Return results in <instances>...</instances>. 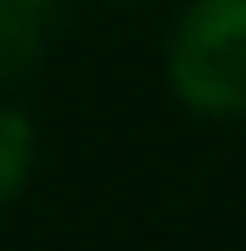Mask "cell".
<instances>
[{"instance_id": "cell-4", "label": "cell", "mask_w": 246, "mask_h": 251, "mask_svg": "<svg viewBox=\"0 0 246 251\" xmlns=\"http://www.w3.org/2000/svg\"><path fill=\"white\" fill-rule=\"evenodd\" d=\"M112 6H146V0H112Z\"/></svg>"}, {"instance_id": "cell-1", "label": "cell", "mask_w": 246, "mask_h": 251, "mask_svg": "<svg viewBox=\"0 0 246 251\" xmlns=\"http://www.w3.org/2000/svg\"><path fill=\"white\" fill-rule=\"evenodd\" d=\"M163 78L196 117H246V0H185L163 45Z\"/></svg>"}, {"instance_id": "cell-2", "label": "cell", "mask_w": 246, "mask_h": 251, "mask_svg": "<svg viewBox=\"0 0 246 251\" xmlns=\"http://www.w3.org/2000/svg\"><path fill=\"white\" fill-rule=\"evenodd\" d=\"M62 17L67 0H0V90L39 73Z\"/></svg>"}, {"instance_id": "cell-3", "label": "cell", "mask_w": 246, "mask_h": 251, "mask_svg": "<svg viewBox=\"0 0 246 251\" xmlns=\"http://www.w3.org/2000/svg\"><path fill=\"white\" fill-rule=\"evenodd\" d=\"M34 168H39V128L17 100L0 95V212L28 190Z\"/></svg>"}]
</instances>
